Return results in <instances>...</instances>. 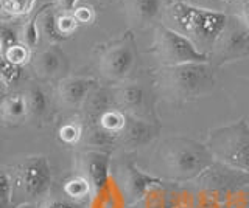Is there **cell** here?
<instances>
[{
	"label": "cell",
	"instance_id": "cell-1",
	"mask_svg": "<svg viewBox=\"0 0 249 208\" xmlns=\"http://www.w3.org/2000/svg\"><path fill=\"white\" fill-rule=\"evenodd\" d=\"M154 86L170 101L189 103L204 98L216 87L218 72L210 63H190L159 67L154 72Z\"/></svg>",
	"mask_w": 249,
	"mask_h": 208
},
{
	"label": "cell",
	"instance_id": "cell-2",
	"mask_svg": "<svg viewBox=\"0 0 249 208\" xmlns=\"http://www.w3.org/2000/svg\"><path fill=\"white\" fill-rule=\"evenodd\" d=\"M162 176L175 182L198 179L212 169L215 157L209 146L182 135L167 138L159 149Z\"/></svg>",
	"mask_w": 249,
	"mask_h": 208
},
{
	"label": "cell",
	"instance_id": "cell-3",
	"mask_svg": "<svg viewBox=\"0 0 249 208\" xmlns=\"http://www.w3.org/2000/svg\"><path fill=\"white\" fill-rule=\"evenodd\" d=\"M170 17L181 27L182 33L196 44L215 47L216 41L229 24V17L221 11L198 8L187 2H175L170 6ZM201 50V48H199ZM202 51V50H201Z\"/></svg>",
	"mask_w": 249,
	"mask_h": 208
},
{
	"label": "cell",
	"instance_id": "cell-4",
	"mask_svg": "<svg viewBox=\"0 0 249 208\" xmlns=\"http://www.w3.org/2000/svg\"><path fill=\"white\" fill-rule=\"evenodd\" d=\"M215 160L249 174V125L245 118L210 129L207 143Z\"/></svg>",
	"mask_w": 249,
	"mask_h": 208
},
{
	"label": "cell",
	"instance_id": "cell-5",
	"mask_svg": "<svg viewBox=\"0 0 249 208\" xmlns=\"http://www.w3.org/2000/svg\"><path fill=\"white\" fill-rule=\"evenodd\" d=\"M153 53L160 63V67L210 61L209 53L201 51L190 37L167 25H159L156 28Z\"/></svg>",
	"mask_w": 249,
	"mask_h": 208
},
{
	"label": "cell",
	"instance_id": "cell-6",
	"mask_svg": "<svg viewBox=\"0 0 249 208\" xmlns=\"http://www.w3.org/2000/svg\"><path fill=\"white\" fill-rule=\"evenodd\" d=\"M137 65L136 39L131 32L103 48L98 59L100 72L109 82H122Z\"/></svg>",
	"mask_w": 249,
	"mask_h": 208
},
{
	"label": "cell",
	"instance_id": "cell-7",
	"mask_svg": "<svg viewBox=\"0 0 249 208\" xmlns=\"http://www.w3.org/2000/svg\"><path fill=\"white\" fill-rule=\"evenodd\" d=\"M16 180L31 200L45 197L52 188V168L49 159L42 154L27 157L20 165L16 166Z\"/></svg>",
	"mask_w": 249,
	"mask_h": 208
},
{
	"label": "cell",
	"instance_id": "cell-8",
	"mask_svg": "<svg viewBox=\"0 0 249 208\" xmlns=\"http://www.w3.org/2000/svg\"><path fill=\"white\" fill-rule=\"evenodd\" d=\"M76 174L92 185L93 192L103 190L111 177V152L90 148L76 156Z\"/></svg>",
	"mask_w": 249,
	"mask_h": 208
},
{
	"label": "cell",
	"instance_id": "cell-9",
	"mask_svg": "<svg viewBox=\"0 0 249 208\" xmlns=\"http://www.w3.org/2000/svg\"><path fill=\"white\" fill-rule=\"evenodd\" d=\"M215 56L221 64L249 56V28L243 22H229L215 44Z\"/></svg>",
	"mask_w": 249,
	"mask_h": 208
},
{
	"label": "cell",
	"instance_id": "cell-10",
	"mask_svg": "<svg viewBox=\"0 0 249 208\" xmlns=\"http://www.w3.org/2000/svg\"><path fill=\"white\" fill-rule=\"evenodd\" d=\"M114 103L122 112L129 117L153 120V113L148 111L150 99L146 92L139 84H122L112 89Z\"/></svg>",
	"mask_w": 249,
	"mask_h": 208
},
{
	"label": "cell",
	"instance_id": "cell-11",
	"mask_svg": "<svg viewBox=\"0 0 249 208\" xmlns=\"http://www.w3.org/2000/svg\"><path fill=\"white\" fill-rule=\"evenodd\" d=\"M97 87L98 81L92 76H64L58 82V96L69 109H81Z\"/></svg>",
	"mask_w": 249,
	"mask_h": 208
},
{
	"label": "cell",
	"instance_id": "cell-12",
	"mask_svg": "<svg viewBox=\"0 0 249 208\" xmlns=\"http://www.w3.org/2000/svg\"><path fill=\"white\" fill-rule=\"evenodd\" d=\"M30 65L37 78L54 80L67 72L69 59L59 45H49L44 50L35 53Z\"/></svg>",
	"mask_w": 249,
	"mask_h": 208
},
{
	"label": "cell",
	"instance_id": "cell-13",
	"mask_svg": "<svg viewBox=\"0 0 249 208\" xmlns=\"http://www.w3.org/2000/svg\"><path fill=\"white\" fill-rule=\"evenodd\" d=\"M158 183H160L159 179L145 174L134 165H126L120 173L122 194L126 205L137 204L142 199H145L150 188L153 185H158Z\"/></svg>",
	"mask_w": 249,
	"mask_h": 208
},
{
	"label": "cell",
	"instance_id": "cell-14",
	"mask_svg": "<svg viewBox=\"0 0 249 208\" xmlns=\"http://www.w3.org/2000/svg\"><path fill=\"white\" fill-rule=\"evenodd\" d=\"M159 135V125L154 120H145L137 117H129L120 137L119 148L137 149L153 143Z\"/></svg>",
	"mask_w": 249,
	"mask_h": 208
},
{
	"label": "cell",
	"instance_id": "cell-15",
	"mask_svg": "<svg viewBox=\"0 0 249 208\" xmlns=\"http://www.w3.org/2000/svg\"><path fill=\"white\" fill-rule=\"evenodd\" d=\"M0 112H2V120L5 125H20L23 120L28 118L27 95L20 94V92H13V94L3 96Z\"/></svg>",
	"mask_w": 249,
	"mask_h": 208
},
{
	"label": "cell",
	"instance_id": "cell-16",
	"mask_svg": "<svg viewBox=\"0 0 249 208\" xmlns=\"http://www.w3.org/2000/svg\"><path fill=\"white\" fill-rule=\"evenodd\" d=\"M58 16L59 14L56 10H53V6L50 5H44L39 8L37 25L39 32H41V39H44L49 45H58L59 42L66 41V37L59 32Z\"/></svg>",
	"mask_w": 249,
	"mask_h": 208
},
{
	"label": "cell",
	"instance_id": "cell-17",
	"mask_svg": "<svg viewBox=\"0 0 249 208\" xmlns=\"http://www.w3.org/2000/svg\"><path fill=\"white\" fill-rule=\"evenodd\" d=\"M162 0H126V14L136 25H145L151 22L162 10Z\"/></svg>",
	"mask_w": 249,
	"mask_h": 208
},
{
	"label": "cell",
	"instance_id": "cell-18",
	"mask_svg": "<svg viewBox=\"0 0 249 208\" xmlns=\"http://www.w3.org/2000/svg\"><path fill=\"white\" fill-rule=\"evenodd\" d=\"M27 95V103H28V118L35 120V121H41L47 117L49 113V95L45 94V90L35 84V86H30L25 92Z\"/></svg>",
	"mask_w": 249,
	"mask_h": 208
},
{
	"label": "cell",
	"instance_id": "cell-19",
	"mask_svg": "<svg viewBox=\"0 0 249 208\" xmlns=\"http://www.w3.org/2000/svg\"><path fill=\"white\" fill-rule=\"evenodd\" d=\"M62 191H64V194L70 200H73L76 204L83 202V200H88L92 194H95L92 190V185L80 174L69 177L64 182V185H62Z\"/></svg>",
	"mask_w": 249,
	"mask_h": 208
},
{
	"label": "cell",
	"instance_id": "cell-20",
	"mask_svg": "<svg viewBox=\"0 0 249 208\" xmlns=\"http://www.w3.org/2000/svg\"><path fill=\"white\" fill-rule=\"evenodd\" d=\"M84 135V123L80 120H67L58 128V138L61 143L73 146Z\"/></svg>",
	"mask_w": 249,
	"mask_h": 208
},
{
	"label": "cell",
	"instance_id": "cell-21",
	"mask_svg": "<svg viewBox=\"0 0 249 208\" xmlns=\"http://www.w3.org/2000/svg\"><path fill=\"white\" fill-rule=\"evenodd\" d=\"M37 16H39V10L22 27L20 42L25 44L31 50H35L39 45V42H41V32H39V25H37Z\"/></svg>",
	"mask_w": 249,
	"mask_h": 208
},
{
	"label": "cell",
	"instance_id": "cell-22",
	"mask_svg": "<svg viewBox=\"0 0 249 208\" xmlns=\"http://www.w3.org/2000/svg\"><path fill=\"white\" fill-rule=\"evenodd\" d=\"M2 59H6L8 63H11L14 65L23 67L25 64H30L31 59H33V53L31 48H28L25 44H16L13 47L8 48L5 53H2Z\"/></svg>",
	"mask_w": 249,
	"mask_h": 208
},
{
	"label": "cell",
	"instance_id": "cell-23",
	"mask_svg": "<svg viewBox=\"0 0 249 208\" xmlns=\"http://www.w3.org/2000/svg\"><path fill=\"white\" fill-rule=\"evenodd\" d=\"M36 0H0V6L5 14L11 17H22L31 13Z\"/></svg>",
	"mask_w": 249,
	"mask_h": 208
},
{
	"label": "cell",
	"instance_id": "cell-24",
	"mask_svg": "<svg viewBox=\"0 0 249 208\" xmlns=\"http://www.w3.org/2000/svg\"><path fill=\"white\" fill-rule=\"evenodd\" d=\"M22 76V67L8 63L6 59H2V68H0V80H2L3 90L18 84Z\"/></svg>",
	"mask_w": 249,
	"mask_h": 208
},
{
	"label": "cell",
	"instance_id": "cell-25",
	"mask_svg": "<svg viewBox=\"0 0 249 208\" xmlns=\"http://www.w3.org/2000/svg\"><path fill=\"white\" fill-rule=\"evenodd\" d=\"M0 183H2V196H0V208H11L10 204L13 200V188H14V177L8 169H2L0 176Z\"/></svg>",
	"mask_w": 249,
	"mask_h": 208
},
{
	"label": "cell",
	"instance_id": "cell-26",
	"mask_svg": "<svg viewBox=\"0 0 249 208\" xmlns=\"http://www.w3.org/2000/svg\"><path fill=\"white\" fill-rule=\"evenodd\" d=\"M58 27L61 34L69 39L70 36H73V33L76 32V28L80 27L78 20L75 19V16L72 13H62L58 16Z\"/></svg>",
	"mask_w": 249,
	"mask_h": 208
},
{
	"label": "cell",
	"instance_id": "cell-27",
	"mask_svg": "<svg viewBox=\"0 0 249 208\" xmlns=\"http://www.w3.org/2000/svg\"><path fill=\"white\" fill-rule=\"evenodd\" d=\"M19 42H20V37L16 33V30L10 25L3 24L2 28H0V50H2V53H5L8 48Z\"/></svg>",
	"mask_w": 249,
	"mask_h": 208
},
{
	"label": "cell",
	"instance_id": "cell-28",
	"mask_svg": "<svg viewBox=\"0 0 249 208\" xmlns=\"http://www.w3.org/2000/svg\"><path fill=\"white\" fill-rule=\"evenodd\" d=\"M72 14L80 25H90L95 20V11L92 6H76Z\"/></svg>",
	"mask_w": 249,
	"mask_h": 208
},
{
	"label": "cell",
	"instance_id": "cell-29",
	"mask_svg": "<svg viewBox=\"0 0 249 208\" xmlns=\"http://www.w3.org/2000/svg\"><path fill=\"white\" fill-rule=\"evenodd\" d=\"M39 208H81L73 200H62V199H49Z\"/></svg>",
	"mask_w": 249,
	"mask_h": 208
},
{
	"label": "cell",
	"instance_id": "cell-30",
	"mask_svg": "<svg viewBox=\"0 0 249 208\" xmlns=\"http://www.w3.org/2000/svg\"><path fill=\"white\" fill-rule=\"evenodd\" d=\"M78 2H80V0H58V5L62 10V13H73Z\"/></svg>",
	"mask_w": 249,
	"mask_h": 208
},
{
	"label": "cell",
	"instance_id": "cell-31",
	"mask_svg": "<svg viewBox=\"0 0 249 208\" xmlns=\"http://www.w3.org/2000/svg\"><path fill=\"white\" fill-rule=\"evenodd\" d=\"M240 20L249 28V0L245 2V5L241 6V14H240Z\"/></svg>",
	"mask_w": 249,
	"mask_h": 208
},
{
	"label": "cell",
	"instance_id": "cell-32",
	"mask_svg": "<svg viewBox=\"0 0 249 208\" xmlns=\"http://www.w3.org/2000/svg\"><path fill=\"white\" fill-rule=\"evenodd\" d=\"M14 208H37L35 204H31V202H27V204H22V205H18V207H14Z\"/></svg>",
	"mask_w": 249,
	"mask_h": 208
},
{
	"label": "cell",
	"instance_id": "cell-33",
	"mask_svg": "<svg viewBox=\"0 0 249 208\" xmlns=\"http://www.w3.org/2000/svg\"><path fill=\"white\" fill-rule=\"evenodd\" d=\"M178 2H187V3H189V0H178Z\"/></svg>",
	"mask_w": 249,
	"mask_h": 208
}]
</instances>
